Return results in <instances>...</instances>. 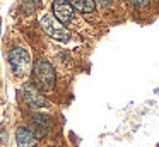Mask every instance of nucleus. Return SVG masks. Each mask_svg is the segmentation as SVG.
I'll return each mask as SVG.
<instances>
[{"instance_id": "nucleus-1", "label": "nucleus", "mask_w": 159, "mask_h": 147, "mask_svg": "<svg viewBox=\"0 0 159 147\" xmlns=\"http://www.w3.org/2000/svg\"><path fill=\"white\" fill-rule=\"evenodd\" d=\"M33 70V84L39 89L41 92H52L55 89V70H53V65L48 60H36L31 67Z\"/></svg>"}, {"instance_id": "nucleus-2", "label": "nucleus", "mask_w": 159, "mask_h": 147, "mask_svg": "<svg viewBox=\"0 0 159 147\" xmlns=\"http://www.w3.org/2000/svg\"><path fill=\"white\" fill-rule=\"evenodd\" d=\"M9 63L11 68L17 77H24L29 70H31V55L26 48L16 46L9 53Z\"/></svg>"}, {"instance_id": "nucleus-3", "label": "nucleus", "mask_w": 159, "mask_h": 147, "mask_svg": "<svg viewBox=\"0 0 159 147\" xmlns=\"http://www.w3.org/2000/svg\"><path fill=\"white\" fill-rule=\"evenodd\" d=\"M39 24H41L43 31H45L50 38H53V39L63 41V43H67V41L70 39V33L62 26V22H58V21L55 19L53 14H45V16L39 19Z\"/></svg>"}, {"instance_id": "nucleus-4", "label": "nucleus", "mask_w": 159, "mask_h": 147, "mask_svg": "<svg viewBox=\"0 0 159 147\" xmlns=\"http://www.w3.org/2000/svg\"><path fill=\"white\" fill-rule=\"evenodd\" d=\"M22 98H24V103L28 104V108H31V109H41V108H48L50 106L48 99L43 96V92L33 82L24 85V89H22Z\"/></svg>"}, {"instance_id": "nucleus-5", "label": "nucleus", "mask_w": 159, "mask_h": 147, "mask_svg": "<svg viewBox=\"0 0 159 147\" xmlns=\"http://www.w3.org/2000/svg\"><path fill=\"white\" fill-rule=\"evenodd\" d=\"M52 10L55 19L62 24H67L74 19V7L67 0H55L52 5Z\"/></svg>"}, {"instance_id": "nucleus-6", "label": "nucleus", "mask_w": 159, "mask_h": 147, "mask_svg": "<svg viewBox=\"0 0 159 147\" xmlns=\"http://www.w3.org/2000/svg\"><path fill=\"white\" fill-rule=\"evenodd\" d=\"M29 128L33 130V133L36 135V139H38V137L46 135V133H48V130H50V120H48V116H45V115H34L31 118V126H29Z\"/></svg>"}, {"instance_id": "nucleus-7", "label": "nucleus", "mask_w": 159, "mask_h": 147, "mask_svg": "<svg viewBox=\"0 0 159 147\" xmlns=\"http://www.w3.org/2000/svg\"><path fill=\"white\" fill-rule=\"evenodd\" d=\"M16 140L19 147H34L36 145V135L29 126H19L16 132Z\"/></svg>"}, {"instance_id": "nucleus-8", "label": "nucleus", "mask_w": 159, "mask_h": 147, "mask_svg": "<svg viewBox=\"0 0 159 147\" xmlns=\"http://www.w3.org/2000/svg\"><path fill=\"white\" fill-rule=\"evenodd\" d=\"M67 2L74 7V10H79L82 14H91L96 10V2L94 0H67Z\"/></svg>"}, {"instance_id": "nucleus-9", "label": "nucleus", "mask_w": 159, "mask_h": 147, "mask_svg": "<svg viewBox=\"0 0 159 147\" xmlns=\"http://www.w3.org/2000/svg\"><path fill=\"white\" fill-rule=\"evenodd\" d=\"M39 2H41V0H22L21 2V12L26 14V16L33 14L39 7Z\"/></svg>"}, {"instance_id": "nucleus-10", "label": "nucleus", "mask_w": 159, "mask_h": 147, "mask_svg": "<svg viewBox=\"0 0 159 147\" xmlns=\"http://www.w3.org/2000/svg\"><path fill=\"white\" fill-rule=\"evenodd\" d=\"M125 2L130 3L132 7H137V9H140V7L149 5V2H151V0H125Z\"/></svg>"}, {"instance_id": "nucleus-11", "label": "nucleus", "mask_w": 159, "mask_h": 147, "mask_svg": "<svg viewBox=\"0 0 159 147\" xmlns=\"http://www.w3.org/2000/svg\"><path fill=\"white\" fill-rule=\"evenodd\" d=\"M94 2H96L98 5H101V7H108V5L113 3V0H94Z\"/></svg>"}, {"instance_id": "nucleus-12", "label": "nucleus", "mask_w": 159, "mask_h": 147, "mask_svg": "<svg viewBox=\"0 0 159 147\" xmlns=\"http://www.w3.org/2000/svg\"><path fill=\"white\" fill-rule=\"evenodd\" d=\"M50 147H53V145H50Z\"/></svg>"}]
</instances>
